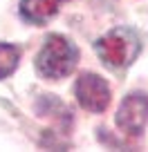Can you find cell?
<instances>
[{"label":"cell","instance_id":"cell-1","mask_svg":"<svg viewBox=\"0 0 148 152\" xmlns=\"http://www.w3.org/2000/svg\"><path fill=\"white\" fill-rule=\"evenodd\" d=\"M79 61V49L61 34H49L36 56V69L47 81H58L72 74Z\"/></svg>","mask_w":148,"mask_h":152},{"label":"cell","instance_id":"cell-2","mask_svg":"<svg viewBox=\"0 0 148 152\" xmlns=\"http://www.w3.org/2000/svg\"><path fill=\"white\" fill-rule=\"evenodd\" d=\"M139 38L133 29L128 27H117L110 29L105 36L96 40V54L99 58L112 69L128 67L139 54Z\"/></svg>","mask_w":148,"mask_h":152},{"label":"cell","instance_id":"cell-3","mask_svg":"<svg viewBox=\"0 0 148 152\" xmlns=\"http://www.w3.org/2000/svg\"><path fill=\"white\" fill-rule=\"evenodd\" d=\"M148 123V94L133 92L121 101L117 110V125L121 132L130 137H139Z\"/></svg>","mask_w":148,"mask_h":152},{"label":"cell","instance_id":"cell-4","mask_svg":"<svg viewBox=\"0 0 148 152\" xmlns=\"http://www.w3.org/2000/svg\"><path fill=\"white\" fill-rule=\"evenodd\" d=\"M74 94L88 112H103L110 103V85L99 74H81L74 85Z\"/></svg>","mask_w":148,"mask_h":152},{"label":"cell","instance_id":"cell-5","mask_svg":"<svg viewBox=\"0 0 148 152\" xmlns=\"http://www.w3.org/2000/svg\"><path fill=\"white\" fill-rule=\"evenodd\" d=\"M61 0H20V16L32 25H45L58 11Z\"/></svg>","mask_w":148,"mask_h":152},{"label":"cell","instance_id":"cell-6","mask_svg":"<svg viewBox=\"0 0 148 152\" xmlns=\"http://www.w3.org/2000/svg\"><path fill=\"white\" fill-rule=\"evenodd\" d=\"M18 61H20V49L16 45L0 43V78H7L16 69Z\"/></svg>","mask_w":148,"mask_h":152}]
</instances>
